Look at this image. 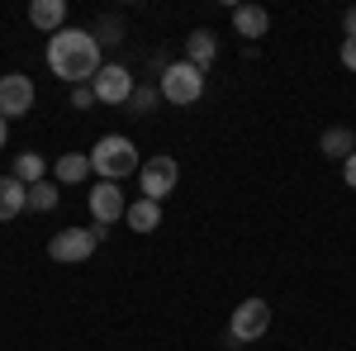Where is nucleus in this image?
Returning a JSON list of instances; mask_svg holds the SVG:
<instances>
[{
	"label": "nucleus",
	"instance_id": "1",
	"mask_svg": "<svg viewBox=\"0 0 356 351\" xmlns=\"http://www.w3.org/2000/svg\"><path fill=\"white\" fill-rule=\"evenodd\" d=\"M48 67H53V76L72 85H95L100 76V38L90 33V28H62L48 38Z\"/></svg>",
	"mask_w": 356,
	"mask_h": 351
},
{
	"label": "nucleus",
	"instance_id": "2",
	"mask_svg": "<svg viewBox=\"0 0 356 351\" xmlns=\"http://www.w3.org/2000/svg\"><path fill=\"white\" fill-rule=\"evenodd\" d=\"M90 171H95L100 181H114V186H119L124 176L143 171V157H138V147L124 133H105L90 147Z\"/></svg>",
	"mask_w": 356,
	"mask_h": 351
},
{
	"label": "nucleus",
	"instance_id": "3",
	"mask_svg": "<svg viewBox=\"0 0 356 351\" xmlns=\"http://www.w3.org/2000/svg\"><path fill=\"white\" fill-rule=\"evenodd\" d=\"M157 95L171 100V105H195L204 95V72L191 67V62H171L162 72V81H157Z\"/></svg>",
	"mask_w": 356,
	"mask_h": 351
},
{
	"label": "nucleus",
	"instance_id": "4",
	"mask_svg": "<svg viewBox=\"0 0 356 351\" xmlns=\"http://www.w3.org/2000/svg\"><path fill=\"white\" fill-rule=\"evenodd\" d=\"M266 327H271V304H266V299H243V304L233 309V323H228V347L257 342Z\"/></svg>",
	"mask_w": 356,
	"mask_h": 351
},
{
	"label": "nucleus",
	"instance_id": "5",
	"mask_svg": "<svg viewBox=\"0 0 356 351\" xmlns=\"http://www.w3.org/2000/svg\"><path fill=\"white\" fill-rule=\"evenodd\" d=\"M176 176H181V166L171 162L166 152H157V157H147V162H143V171H138V190H143V199L162 204L166 195L176 190Z\"/></svg>",
	"mask_w": 356,
	"mask_h": 351
},
{
	"label": "nucleus",
	"instance_id": "6",
	"mask_svg": "<svg viewBox=\"0 0 356 351\" xmlns=\"http://www.w3.org/2000/svg\"><path fill=\"white\" fill-rule=\"evenodd\" d=\"M90 252H95V233H90V228H62L53 243H48V256L62 261V266L90 261Z\"/></svg>",
	"mask_w": 356,
	"mask_h": 351
},
{
	"label": "nucleus",
	"instance_id": "7",
	"mask_svg": "<svg viewBox=\"0 0 356 351\" xmlns=\"http://www.w3.org/2000/svg\"><path fill=\"white\" fill-rule=\"evenodd\" d=\"M29 109H33V81H29L24 72L0 76V119H5V124H10V119H24Z\"/></svg>",
	"mask_w": 356,
	"mask_h": 351
},
{
	"label": "nucleus",
	"instance_id": "8",
	"mask_svg": "<svg viewBox=\"0 0 356 351\" xmlns=\"http://www.w3.org/2000/svg\"><path fill=\"white\" fill-rule=\"evenodd\" d=\"M134 76H129V67H114V62H105L100 67V76H95V100L100 105H124V100H134Z\"/></svg>",
	"mask_w": 356,
	"mask_h": 351
},
{
	"label": "nucleus",
	"instance_id": "9",
	"mask_svg": "<svg viewBox=\"0 0 356 351\" xmlns=\"http://www.w3.org/2000/svg\"><path fill=\"white\" fill-rule=\"evenodd\" d=\"M86 199H90V214H95V223H105V228H110L114 218L129 214V199H124V190L114 186V181H95Z\"/></svg>",
	"mask_w": 356,
	"mask_h": 351
},
{
	"label": "nucleus",
	"instance_id": "10",
	"mask_svg": "<svg viewBox=\"0 0 356 351\" xmlns=\"http://www.w3.org/2000/svg\"><path fill=\"white\" fill-rule=\"evenodd\" d=\"M29 19H33V28H43L53 38V33L67 28V0H33L29 5Z\"/></svg>",
	"mask_w": 356,
	"mask_h": 351
},
{
	"label": "nucleus",
	"instance_id": "11",
	"mask_svg": "<svg viewBox=\"0 0 356 351\" xmlns=\"http://www.w3.org/2000/svg\"><path fill=\"white\" fill-rule=\"evenodd\" d=\"M29 209V186H19L15 176H0V223H15Z\"/></svg>",
	"mask_w": 356,
	"mask_h": 351
},
{
	"label": "nucleus",
	"instance_id": "12",
	"mask_svg": "<svg viewBox=\"0 0 356 351\" xmlns=\"http://www.w3.org/2000/svg\"><path fill=\"white\" fill-rule=\"evenodd\" d=\"M219 57V38L209 33V28H195L191 38H186V62L200 67V72H209V62Z\"/></svg>",
	"mask_w": 356,
	"mask_h": 351
},
{
	"label": "nucleus",
	"instance_id": "13",
	"mask_svg": "<svg viewBox=\"0 0 356 351\" xmlns=\"http://www.w3.org/2000/svg\"><path fill=\"white\" fill-rule=\"evenodd\" d=\"M233 28H238L243 38H266L271 15H266L261 5H233Z\"/></svg>",
	"mask_w": 356,
	"mask_h": 351
},
{
	"label": "nucleus",
	"instance_id": "14",
	"mask_svg": "<svg viewBox=\"0 0 356 351\" xmlns=\"http://www.w3.org/2000/svg\"><path fill=\"white\" fill-rule=\"evenodd\" d=\"M53 176L62 186H81L86 176H90V152H67V157H57Z\"/></svg>",
	"mask_w": 356,
	"mask_h": 351
},
{
	"label": "nucleus",
	"instance_id": "15",
	"mask_svg": "<svg viewBox=\"0 0 356 351\" xmlns=\"http://www.w3.org/2000/svg\"><path fill=\"white\" fill-rule=\"evenodd\" d=\"M124 218H129V228H134V233H152V228L162 223V204H152V199H134Z\"/></svg>",
	"mask_w": 356,
	"mask_h": 351
},
{
	"label": "nucleus",
	"instance_id": "16",
	"mask_svg": "<svg viewBox=\"0 0 356 351\" xmlns=\"http://www.w3.org/2000/svg\"><path fill=\"white\" fill-rule=\"evenodd\" d=\"M43 171H48V162H43L38 152H19V157H15V171H10V176H15L19 186H38V181H43Z\"/></svg>",
	"mask_w": 356,
	"mask_h": 351
},
{
	"label": "nucleus",
	"instance_id": "17",
	"mask_svg": "<svg viewBox=\"0 0 356 351\" xmlns=\"http://www.w3.org/2000/svg\"><path fill=\"white\" fill-rule=\"evenodd\" d=\"M318 147H323L328 157H342V162H347V157L356 152V133L352 129H328V133L318 138Z\"/></svg>",
	"mask_w": 356,
	"mask_h": 351
},
{
	"label": "nucleus",
	"instance_id": "18",
	"mask_svg": "<svg viewBox=\"0 0 356 351\" xmlns=\"http://www.w3.org/2000/svg\"><path fill=\"white\" fill-rule=\"evenodd\" d=\"M29 209H38V214L57 209V190H53V181H38V186H29Z\"/></svg>",
	"mask_w": 356,
	"mask_h": 351
},
{
	"label": "nucleus",
	"instance_id": "19",
	"mask_svg": "<svg viewBox=\"0 0 356 351\" xmlns=\"http://www.w3.org/2000/svg\"><path fill=\"white\" fill-rule=\"evenodd\" d=\"M90 100H95V85H76L72 90V105L76 109H90Z\"/></svg>",
	"mask_w": 356,
	"mask_h": 351
},
{
	"label": "nucleus",
	"instance_id": "20",
	"mask_svg": "<svg viewBox=\"0 0 356 351\" xmlns=\"http://www.w3.org/2000/svg\"><path fill=\"white\" fill-rule=\"evenodd\" d=\"M152 100H157V90H134V109H138V114H147Z\"/></svg>",
	"mask_w": 356,
	"mask_h": 351
},
{
	"label": "nucleus",
	"instance_id": "21",
	"mask_svg": "<svg viewBox=\"0 0 356 351\" xmlns=\"http://www.w3.org/2000/svg\"><path fill=\"white\" fill-rule=\"evenodd\" d=\"M342 67L356 72V38H342Z\"/></svg>",
	"mask_w": 356,
	"mask_h": 351
},
{
	"label": "nucleus",
	"instance_id": "22",
	"mask_svg": "<svg viewBox=\"0 0 356 351\" xmlns=\"http://www.w3.org/2000/svg\"><path fill=\"white\" fill-rule=\"evenodd\" d=\"M342 181H347V186L356 190V152H352V157H347V162H342Z\"/></svg>",
	"mask_w": 356,
	"mask_h": 351
},
{
	"label": "nucleus",
	"instance_id": "23",
	"mask_svg": "<svg viewBox=\"0 0 356 351\" xmlns=\"http://www.w3.org/2000/svg\"><path fill=\"white\" fill-rule=\"evenodd\" d=\"M342 28H347V38H356V10H347V15H342Z\"/></svg>",
	"mask_w": 356,
	"mask_h": 351
},
{
	"label": "nucleus",
	"instance_id": "24",
	"mask_svg": "<svg viewBox=\"0 0 356 351\" xmlns=\"http://www.w3.org/2000/svg\"><path fill=\"white\" fill-rule=\"evenodd\" d=\"M5 133H10V124H5V119H0V152H5Z\"/></svg>",
	"mask_w": 356,
	"mask_h": 351
}]
</instances>
